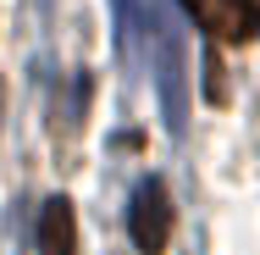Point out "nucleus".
Segmentation results:
<instances>
[{
    "label": "nucleus",
    "mask_w": 260,
    "mask_h": 255,
    "mask_svg": "<svg viewBox=\"0 0 260 255\" xmlns=\"http://www.w3.org/2000/svg\"><path fill=\"white\" fill-rule=\"evenodd\" d=\"M127 233L144 255H160L166 239H172V194L160 178H144L133 189V205H127Z\"/></svg>",
    "instance_id": "obj_1"
},
{
    "label": "nucleus",
    "mask_w": 260,
    "mask_h": 255,
    "mask_svg": "<svg viewBox=\"0 0 260 255\" xmlns=\"http://www.w3.org/2000/svg\"><path fill=\"white\" fill-rule=\"evenodd\" d=\"M183 6L233 45H249L260 34V0H183Z\"/></svg>",
    "instance_id": "obj_2"
},
{
    "label": "nucleus",
    "mask_w": 260,
    "mask_h": 255,
    "mask_svg": "<svg viewBox=\"0 0 260 255\" xmlns=\"http://www.w3.org/2000/svg\"><path fill=\"white\" fill-rule=\"evenodd\" d=\"M39 255H78V216L67 194H50L39 205Z\"/></svg>",
    "instance_id": "obj_3"
},
{
    "label": "nucleus",
    "mask_w": 260,
    "mask_h": 255,
    "mask_svg": "<svg viewBox=\"0 0 260 255\" xmlns=\"http://www.w3.org/2000/svg\"><path fill=\"white\" fill-rule=\"evenodd\" d=\"M160 105H166V122H172V133H183V50H177V39H160Z\"/></svg>",
    "instance_id": "obj_4"
},
{
    "label": "nucleus",
    "mask_w": 260,
    "mask_h": 255,
    "mask_svg": "<svg viewBox=\"0 0 260 255\" xmlns=\"http://www.w3.org/2000/svg\"><path fill=\"white\" fill-rule=\"evenodd\" d=\"M111 11H116V39L133 45L139 28H144V6H139V0H111Z\"/></svg>",
    "instance_id": "obj_5"
},
{
    "label": "nucleus",
    "mask_w": 260,
    "mask_h": 255,
    "mask_svg": "<svg viewBox=\"0 0 260 255\" xmlns=\"http://www.w3.org/2000/svg\"><path fill=\"white\" fill-rule=\"evenodd\" d=\"M205 95H210V100H221V95H227V89H221V61H216V50L205 55Z\"/></svg>",
    "instance_id": "obj_6"
}]
</instances>
